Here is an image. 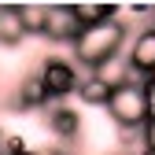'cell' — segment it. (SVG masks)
Masks as SVG:
<instances>
[{
    "label": "cell",
    "instance_id": "obj_1",
    "mask_svg": "<svg viewBox=\"0 0 155 155\" xmlns=\"http://www.w3.org/2000/svg\"><path fill=\"white\" fill-rule=\"evenodd\" d=\"M126 45V22L122 18H107V22H96V26H85L81 37L74 41V59L96 70L111 59H118V52Z\"/></svg>",
    "mask_w": 155,
    "mask_h": 155
},
{
    "label": "cell",
    "instance_id": "obj_2",
    "mask_svg": "<svg viewBox=\"0 0 155 155\" xmlns=\"http://www.w3.org/2000/svg\"><path fill=\"white\" fill-rule=\"evenodd\" d=\"M107 114L114 118L122 133L126 129H144L148 126V104H144V81H126L118 89H111Z\"/></svg>",
    "mask_w": 155,
    "mask_h": 155
},
{
    "label": "cell",
    "instance_id": "obj_3",
    "mask_svg": "<svg viewBox=\"0 0 155 155\" xmlns=\"http://www.w3.org/2000/svg\"><path fill=\"white\" fill-rule=\"evenodd\" d=\"M37 81H41V89H45V96H48V104H55V100H63V96H70V92H78V67L70 63V59H45L41 63V70H37Z\"/></svg>",
    "mask_w": 155,
    "mask_h": 155
},
{
    "label": "cell",
    "instance_id": "obj_4",
    "mask_svg": "<svg viewBox=\"0 0 155 155\" xmlns=\"http://www.w3.org/2000/svg\"><path fill=\"white\" fill-rule=\"evenodd\" d=\"M81 18H78V11H74V4H48L45 8V33L41 37H48V41H55V45H74L78 37H81Z\"/></svg>",
    "mask_w": 155,
    "mask_h": 155
},
{
    "label": "cell",
    "instance_id": "obj_5",
    "mask_svg": "<svg viewBox=\"0 0 155 155\" xmlns=\"http://www.w3.org/2000/svg\"><path fill=\"white\" fill-rule=\"evenodd\" d=\"M126 67H129V74L137 78V81H144V78L155 74V26H148V30H140L137 37H133Z\"/></svg>",
    "mask_w": 155,
    "mask_h": 155
},
{
    "label": "cell",
    "instance_id": "obj_6",
    "mask_svg": "<svg viewBox=\"0 0 155 155\" xmlns=\"http://www.w3.org/2000/svg\"><path fill=\"white\" fill-rule=\"evenodd\" d=\"M22 41H26L22 11H18V4H4L0 8V45L4 48H18Z\"/></svg>",
    "mask_w": 155,
    "mask_h": 155
},
{
    "label": "cell",
    "instance_id": "obj_7",
    "mask_svg": "<svg viewBox=\"0 0 155 155\" xmlns=\"http://www.w3.org/2000/svg\"><path fill=\"white\" fill-rule=\"evenodd\" d=\"M15 107H18V111H37V107H48V96H45L41 81H37V74L22 78V85L15 89Z\"/></svg>",
    "mask_w": 155,
    "mask_h": 155
},
{
    "label": "cell",
    "instance_id": "obj_8",
    "mask_svg": "<svg viewBox=\"0 0 155 155\" xmlns=\"http://www.w3.org/2000/svg\"><path fill=\"white\" fill-rule=\"evenodd\" d=\"M48 129L55 137H63V140H74L78 133H81V118H78L70 107H52L48 111Z\"/></svg>",
    "mask_w": 155,
    "mask_h": 155
},
{
    "label": "cell",
    "instance_id": "obj_9",
    "mask_svg": "<svg viewBox=\"0 0 155 155\" xmlns=\"http://www.w3.org/2000/svg\"><path fill=\"white\" fill-rule=\"evenodd\" d=\"M78 96H81V104H89V107H107V100H111V85H104L96 74H89V78H81V81H78Z\"/></svg>",
    "mask_w": 155,
    "mask_h": 155
},
{
    "label": "cell",
    "instance_id": "obj_10",
    "mask_svg": "<svg viewBox=\"0 0 155 155\" xmlns=\"http://www.w3.org/2000/svg\"><path fill=\"white\" fill-rule=\"evenodd\" d=\"M81 26H96V22H107V18H118V8L114 4H74Z\"/></svg>",
    "mask_w": 155,
    "mask_h": 155
},
{
    "label": "cell",
    "instance_id": "obj_11",
    "mask_svg": "<svg viewBox=\"0 0 155 155\" xmlns=\"http://www.w3.org/2000/svg\"><path fill=\"white\" fill-rule=\"evenodd\" d=\"M18 11H22V30H26V37L30 33H45V8L41 4H22Z\"/></svg>",
    "mask_w": 155,
    "mask_h": 155
},
{
    "label": "cell",
    "instance_id": "obj_12",
    "mask_svg": "<svg viewBox=\"0 0 155 155\" xmlns=\"http://www.w3.org/2000/svg\"><path fill=\"white\" fill-rule=\"evenodd\" d=\"M26 151V140L11 129H0V155H22Z\"/></svg>",
    "mask_w": 155,
    "mask_h": 155
},
{
    "label": "cell",
    "instance_id": "obj_13",
    "mask_svg": "<svg viewBox=\"0 0 155 155\" xmlns=\"http://www.w3.org/2000/svg\"><path fill=\"white\" fill-rule=\"evenodd\" d=\"M144 104H148V122H155V78H144Z\"/></svg>",
    "mask_w": 155,
    "mask_h": 155
},
{
    "label": "cell",
    "instance_id": "obj_14",
    "mask_svg": "<svg viewBox=\"0 0 155 155\" xmlns=\"http://www.w3.org/2000/svg\"><path fill=\"white\" fill-rule=\"evenodd\" d=\"M144 144H148V151L155 155V122H148V126H144Z\"/></svg>",
    "mask_w": 155,
    "mask_h": 155
},
{
    "label": "cell",
    "instance_id": "obj_15",
    "mask_svg": "<svg viewBox=\"0 0 155 155\" xmlns=\"http://www.w3.org/2000/svg\"><path fill=\"white\" fill-rule=\"evenodd\" d=\"M33 155H67V151H59V148H41V151H33Z\"/></svg>",
    "mask_w": 155,
    "mask_h": 155
},
{
    "label": "cell",
    "instance_id": "obj_16",
    "mask_svg": "<svg viewBox=\"0 0 155 155\" xmlns=\"http://www.w3.org/2000/svg\"><path fill=\"white\" fill-rule=\"evenodd\" d=\"M111 155H129V151H126V148H118V151H111Z\"/></svg>",
    "mask_w": 155,
    "mask_h": 155
},
{
    "label": "cell",
    "instance_id": "obj_17",
    "mask_svg": "<svg viewBox=\"0 0 155 155\" xmlns=\"http://www.w3.org/2000/svg\"><path fill=\"white\" fill-rule=\"evenodd\" d=\"M151 18H155V8H151Z\"/></svg>",
    "mask_w": 155,
    "mask_h": 155
},
{
    "label": "cell",
    "instance_id": "obj_18",
    "mask_svg": "<svg viewBox=\"0 0 155 155\" xmlns=\"http://www.w3.org/2000/svg\"><path fill=\"white\" fill-rule=\"evenodd\" d=\"M22 155H33V151H22Z\"/></svg>",
    "mask_w": 155,
    "mask_h": 155
},
{
    "label": "cell",
    "instance_id": "obj_19",
    "mask_svg": "<svg viewBox=\"0 0 155 155\" xmlns=\"http://www.w3.org/2000/svg\"><path fill=\"white\" fill-rule=\"evenodd\" d=\"M151 78H155V74H151Z\"/></svg>",
    "mask_w": 155,
    "mask_h": 155
}]
</instances>
